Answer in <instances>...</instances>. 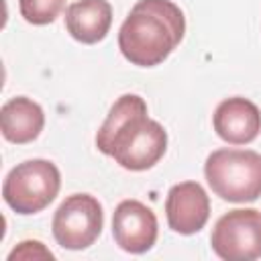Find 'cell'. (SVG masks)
<instances>
[{
    "mask_svg": "<svg viewBox=\"0 0 261 261\" xmlns=\"http://www.w3.org/2000/svg\"><path fill=\"white\" fill-rule=\"evenodd\" d=\"M102 204L90 194H71L55 210L51 230L59 247L82 251L96 243L102 232Z\"/></svg>",
    "mask_w": 261,
    "mask_h": 261,
    "instance_id": "5b68a950",
    "label": "cell"
},
{
    "mask_svg": "<svg viewBox=\"0 0 261 261\" xmlns=\"http://www.w3.org/2000/svg\"><path fill=\"white\" fill-rule=\"evenodd\" d=\"M212 124L228 145H247L261 133V110L247 98H226L216 106Z\"/></svg>",
    "mask_w": 261,
    "mask_h": 261,
    "instance_id": "9c48e42d",
    "label": "cell"
},
{
    "mask_svg": "<svg viewBox=\"0 0 261 261\" xmlns=\"http://www.w3.org/2000/svg\"><path fill=\"white\" fill-rule=\"evenodd\" d=\"M20 14L31 24H49L65 8V0H18Z\"/></svg>",
    "mask_w": 261,
    "mask_h": 261,
    "instance_id": "7c38bea8",
    "label": "cell"
},
{
    "mask_svg": "<svg viewBox=\"0 0 261 261\" xmlns=\"http://www.w3.org/2000/svg\"><path fill=\"white\" fill-rule=\"evenodd\" d=\"M210 190L224 202H255L261 196V155L251 149H218L204 163Z\"/></svg>",
    "mask_w": 261,
    "mask_h": 261,
    "instance_id": "3957f363",
    "label": "cell"
},
{
    "mask_svg": "<svg viewBox=\"0 0 261 261\" xmlns=\"http://www.w3.org/2000/svg\"><path fill=\"white\" fill-rule=\"evenodd\" d=\"M167 224L173 232L194 234L204 228L210 216V200L198 181H181L171 186L165 200Z\"/></svg>",
    "mask_w": 261,
    "mask_h": 261,
    "instance_id": "ba28073f",
    "label": "cell"
},
{
    "mask_svg": "<svg viewBox=\"0 0 261 261\" xmlns=\"http://www.w3.org/2000/svg\"><path fill=\"white\" fill-rule=\"evenodd\" d=\"M186 18L171 0H139L118 31V49L139 67L163 63L181 43Z\"/></svg>",
    "mask_w": 261,
    "mask_h": 261,
    "instance_id": "7a4b0ae2",
    "label": "cell"
},
{
    "mask_svg": "<svg viewBox=\"0 0 261 261\" xmlns=\"http://www.w3.org/2000/svg\"><path fill=\"white\" fill-rule=\"evenodd\" d=\"M112 24V6L108 0H75L65 10L67 33L84 43L94 45L102 41Z\"/></svg>",
    "mask_w": 261,
    "mask_h": 261,
    "instance_id": "30bf717a",
    "label": "cell"
},
{
    "mask_svg": "<svg viewBox=\"0 0 261 261\" xmlns=\"http://www.w3.org/2000/svg\"><path fill=\"white\" fill-rule=\"evenodd\" d=\"M45 126L43 108L27 96H16L0 108V130L10 143L24 145L35 141Z\"/></svg>",
    "mask_w": 261,
    "mask_h": 261,
    "instance_id": "8fae6325",
    "label": "cell"
},
{
    "mask_svg": "<svg viewBox=\"0 0 261 261\" xmlns=\"http://www.w3.org/2000/svg\"><path fill=\"white\" fill-rule=\"evenodd\" d=\"M10 261L14 259H53V253L49 249L43 247V243L39 241H22L18 243V247H14L8 255Z\"/></svg>",
    "mask_w": 261,
    "mask_h": 261,
    "instance_id": "4fadbf2b",
    "label": "cell"
},
{
    "mask_svg": "<svg viewBox=\"0 0 261 261\" xmlns=\"http://www.w3.org/2000/svg\"><path fill=\"white\" fill-rule=\"evenodd\" d=\"M59 188L61 175L55 163L29 159L8 171L2 184V198L16 214H37L55 200Z\"/></svg>",
    "mask_w": 261,
    "mask_h": 261,
    "instance_id": "277c9868",
    "label": "cell"
},
{
    "mask_svg": "<svg viewBox=\"0 0 261 261\" xmlns=\"http://www.w3.org/2000/svg\"><path fill=\"white\" fill-rule=\"evenodd\" d=\"M159 224L151 208L139 200H122L112 214L114 243L133 255L147 253L157 241Z\"/></svg>",
    "mask_w": 261,
    "mask_h": 261,
    "instance_id": "52a82bcc",
    "label": "cell"
},
{
    "mask_svg": "<svg viewBox=\"0 0 261 261\" xmlns=\"http://www.w3.org/2000/svg\"><path fill=\"white\" fill-rule=\"evenodd\" d=\"M100 153L112 157L128 171L151 169L167 149L165 128L149 118L147 104L137 94L120 96L96 135Z\"/></svg>",
    "mask_w": 261,
    "mask_h": 261,
    "instance_id": "6da1fadb",
    "label": "cell"
},
{
    "mask_svg": "<svg viewBox=\"0 0 261 261\" xmlns=\"http://www.w3.org/2000/svg\"><path fill=\"white\" fill-rule=\"evenodd\" d=\"M212 251L224 261H255L261 257V212L237 208L222 214L210 234Z\"/></svg>",
    "mask_w": 261,
    "mask_h": 261,
    "instance_id": "8992f818",
    "label": "cell"
}]
</instances>
